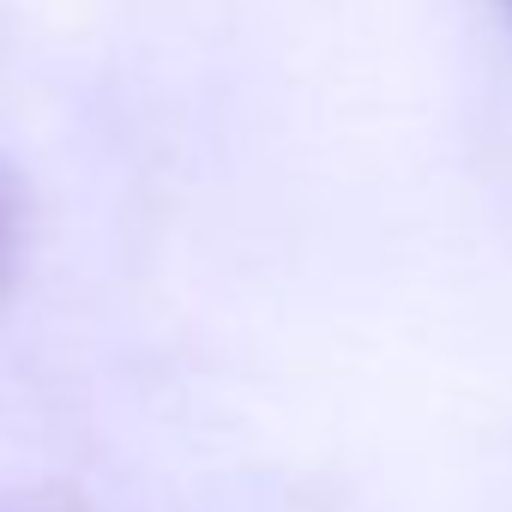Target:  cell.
<instances>
[{
	"label": "cell",
	"mask_w": 512,
	"mask_h": 512,
	"mask_svg": "<svg viewBox=\"0 0 512 512\" xmlns=\"http://www.w3.org/2000/svg\"><path fill=\"white\" fill-rule=\"evenodd\" d=\"M0 223H7V205H0Z\"/></svg>",
	"instance_id": "cell-1"
}]
</instances>
